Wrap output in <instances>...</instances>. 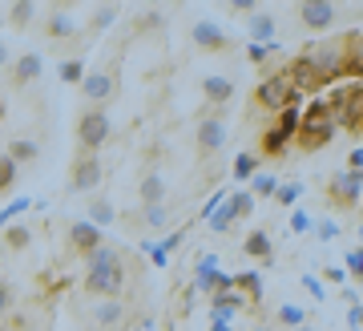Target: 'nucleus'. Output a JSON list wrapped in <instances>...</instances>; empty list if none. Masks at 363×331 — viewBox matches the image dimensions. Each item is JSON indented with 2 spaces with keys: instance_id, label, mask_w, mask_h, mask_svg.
I'll list each match as a JSON object with an SVG mask.
<instances>
[{
  "instance_id": "nucleus-23",
  "label": "nucleus",
  "mask_w": 363,
  "mask_h": 331,
  "mask_svg": "<svg viewBox=\"0 0 363 331\" xmlns=\"http://www.w3.org/2000/svg\"><path fill=\"white\" fill-rule=\"evenodd\" d=\"M283 319H286V323H303V307L286 303V307H283Z\"/></svg>"
},
{
  "instance_id": "nucleus-24",
  "label": "nucleus",
  "mask_w": 363,
  "mask_h": 331,
  "mask_svg": "<svg viewBox=\"0 0 363 331\" xmlns=\"http://www.w3.org/2000/svg\"><path fill=\"white\" fill-rule=\"evenodd\" d=\"M255 190H259V194H274L279 186H274V178H267V174H262V178H255Z\"/></svg>"
},
{
  "instance_id": "nucleus-8",
  "label": "nucleus",
  "mask_w": 363,
  "mask_h": 331,
  "mask_svg": "<svg viewBox=\"0 0 363 331\" xmlns=\"http://www.w3.org/2000/svg\"><path fill=\"white\" fill-rule=\"evenodd\" d=\"M97 174H101V166L89 158V162H81V166H77V178H73V186H77V190H89L93 182H97Z\"/></svg>"
},
{
  "instance_id": "nucleus-25",
  "label": "nucleus",
  "mask_w": 363,
  "mask_h": 331,
  "mask_svg": "<svg viewBox=\"0 0 363 331\" xmlns=\"http://www.w3.org/2000/svg\"><path fill=\"white\" fill-rule=\"evenodd\" d=\"M298 194H303V186L295 182V186H283V190H279V198H283V202H295Z\"/></svg>"
},
{
  "instance_id": "nucleus-11",
  "label": "nucleus",
  "mask_w": 363,
  "mask_h": 331,
  "mask_svg": "<svg viewBox=\"0 0 363 331\" xmlns=\"http://www.w3.org/2000/svg\"><path fill=\"white\" fill-rule=\"evenodd\" d=\"M37 73H40V57H21V65H16V81H33Z\"/></svg>"
},
{
  "instance_id": "nucleus-16",
  "label": "nucleus",
  "mask_w": 363,
  "mask_h": 331,
  "mask_svg": "<svg viewBox=\"0 0 363 331\" xmlns=\"http://www.w3.org/2000/svg\"><path fill=\"white\" fill-rule=\"evenodd\" d=\"M0 182H4V186L16 182V158H0Z\"/></svg>"
},
{
  "instance_id": "nucleus-20",
  "label": "nucleus",
  "mask_w": 363,
  "mask_h": 331,
  "mask_svg": "<svg viewBox=\"0 0 363 331\" xmlns=\"http://www.w3.org/2000/svg\"><path fill=\"white\" fill-rule=\"evenodd\" d=\"M89 210H93V222H97V227H105V222H109V218H113V210H109V206H105V202L89 206Z\"/></svg>"
},
{
  "instance_id": "nucleus-31",
  "label": "nucleus",
  "mask_w": 363,
  "mask_h": 331,
  "mask_svg": "<svg viewBox=\"0 0 363 331\" xmlns=\"http://www.w3.org/2000/svg\"><path fill=\"white\" fill-rule=\"evenodd\" d=\"M271 49H274V45H255V49H250V57H255V61H262Z\"/></svg>"
},
{
  "instance_id": "nucleus-14",
  "label": "nucleus",
  "mask_w": 363,
  "mask_h": 331,
  "mask_svg": "<svg viewBox=\"0 0 363 331\" xmlns=\"http://www.w3.org/2000/svg\"><path fill=\"white\" fill-rule=\"evenodd\" d=\"M247 251H250V255H271V239H267V234H250Z\"/></svg>"
},
{
  "instance_id": "nucleus-27",
  "label": "nucleus",
  "mask_w": 363,
  "mask_h": 331,
  "mask_svg": "<svg viewBox=\"0 0 363 331\" xmlns=\"http://www.w3.org/2000/svg\"><path fill=\"white\" fill-rule=\"evenodd\" d=\"M33 153H37L33 141H16V158H33Z\"/></svg>"
},
{
  "instance_id": "nucleus-21",
  "label": "nucleus",
  "mask_w": 363,
  "mask_h": 331,
  "mask_svg": "<svg viewBox=\"0 0 363 331\" xmlns=\"http://www.w3.org/2000/svg\"><path fill=\"white\" fill-rule=\"evenodd\" d=\"M21 210H28V198H16V202H9L4 210H0V218H16Z\"/></svg>"
},
{
  "instance_id": "nucleus-33",
  "label": "nucleus",
  "mask_w": 363,
  "mask_h": 331,
  "mask_svg": "<svg viewBox=\"0 0 363 331\" xmlns=\"http://www.w3.org/2000/svg\"><path fill=\"white\" fill-rule=\"evenodd\" d=\"M351 166H355V170H363V150H355V153H351Z\"/></svg>"
},
{
  "instance_id": "nucleus-26",
  "label": "nucleus",
  "mask_w": 363,
  "mask_h": 331,
  "mask_svg": "<svg viewBox=\"0 0 363 331\" xmlns=\"http://www.w3.org/2000/svg\"><path fill=\"white\" fill-rule=\"evenodd\" d=\"M9 242H13V246H25V242H28V230H21V227L9 230Z\"/></svg>"
},
{
  "instance_id": "nucleus-18",
  "label": "nucleus",
  "mask_w": 363,
  "mask_h": 331,
  "mask_svg": "<svg viewBox=\"0 0 363 331\" xmlns=\"http://www.w3.org/2000/svg\"><path fill=\"white\" fill-rule=\"evenodd\" d=\"M142 194H145V202H157L162 198V178H145Z\"/></svg>"
},
{
  "instance_id": "nucleus-19",
  "label": "nucleus",
  "mask_w": 363,
  "mask_h": 331,
  "mask_svg": "<svg viewBox=\"0 0 363 331\" xmlns=\"http://www.w3.org/2000/svg\"><path fill=\"white\" fill-rule=\"evenodd\" d=\"M250 170H255V158H250V153H242V158L234 162V178H250Z\"/></svg>"
},
{
  "instance_id": "nucleus-17",
  "label": "nucleus",
  "mask_w": 363,
  "mask_h": 331,
  "mask_svg": "<svg viewBox=\"0 0 363 331\" xmlns=\"http://www.w3.org/2000/svg\"><path fill=\"white\" fill-rule=\"evenodd\" d=\"M250 206H255V198H250V194H234V198H230L234 215H250Z\"/></svg>"
},
{
  "instance_id": "nucleus-22",
  "label": "nucleus",
  "mask_w": 363,
  "mask_h": 331,
  "mask_svg": "<svg viewBox=\"0 0 363 331\" xmlns=\"http://www.w3.org/2000/svg\"><path fill=\"white\" fill-rule=\"evenodd\" d=\"M81 77V61H65L61 65V81H77Z\"/></svg>"
},
{
  "instance_id": "nucleus-12",
  "label": "nucleus",
  "mask_w": 363,
  "mask_h": 331,
  "mask_svg": "<svg viewBox=\"0 0 363 331\" xmlns=\"http://www.w3.org/2000/svg\"><path fill=\"white\" fill-rule=\"evenodd\" d=\"M194 40H198V45H222V33L214 25H198L194 28Z\"/></svg>"
},
{
  "instance_id": "nucleus-28",
  "label": "nucleus",
  "mask_w": 363,
  "mask_h": 331,
  "mask_svg": "<svg viewBox=\"0 0 363 331\" xmlns=\"http://www.w3.org/2000/svg\"><path fill=\"white\" fill-rule=\"evenodd\" d=\"M347 267H351V271H355V275L363 279V255H359V251H355V255H347Z\"/></svg>"
},
{
  "instance_id": "nucleus-4",
  "label": "nucleus",
  "mask_w": 363,
  "mask_h": 331,
  "mask_svg": "<svg viewBox=\"0 0 363 331\" xmlns=\"http://www.w3.org/2000/svg\"><path fill=\"white\" fill-rule=\"evenodd\" d=\"M222 141H226L222 121H202V126H198V146H202V150H218Z\"/></svg>"
},
{
  "instance_id": "nucleus-35",
  "label": "nucleus",
  "mask_w": 363,
  "mask_h": 331,
  "mask_svg": "<svg viewBox=\"0 0 363 331\" xmlns=\"http://www.w3.org/2000/svg\"><path fill=\"white\" fill-rule=\"evenodd\" d=\"M145 331H150V327H145Z\"/></svg>"
},
{
  "instance_id": "nucleus-3",
  "label": "nucleus",
  "mask_w": 363,
  "mask_h": 331,
  "mask_svg": "<svg viewBox=\"0 0 363 331\" xmlns=\"http://www.w3.org/2000/svg\"><path fill=\"white\" fill-rule=\"evenodd\" d=\"M298 13H303V21H307L311 28H327V25H331V16H335V9L323 4V0H311V4H303Z\"/></svg>"
},
{
  "instance_id": "nucleus-1",
  "label": "nucleus",
  "mask_w": 363,
  "mask_h": 331,
  "mask_svg": "<svg viewBox=\"0 0 363 331\" xmlns=\"http://www.w3.org/2000/svg\"><path fill=\"white\" fill-rule=\"evenodd\" d=\"M89 287L93 291H117V287H121V267H117L113 251H97V255H93Z\"/></svg>"
},
{
  "instance_id": "nucleus-10",
  "label": "nucleus",
  "mask_w": 363,
  "mask_h": 331,
  "mask_svg": "<svg viewBox=\"0 0 363 331\" xmlns=\"http://www.w3.org/2000/svg\"><path fill=\"white\" fill-rule=\"evenodd\" d=\"M206 93L214 97V102H226V97L234 93V85L226 81V77H206Z\"/></svg>"
},
{
  "instance_id": "nucleus-30",
  "label": "nucleus",
  "mask_w": 363,
  "mask_h": 331,
  "mask_svg": "<svg viewBox=\"0 0 363 331\" xmlns=\"http://www.w3.org/2000/svg\"><path fill=\"white\" fill-rule=\"evenodd\" d=\"M150 222H154V227H162V222H166V215H162V206H150Z\"/></svg>"
},
{
  "instance_id": "nucleus-32",
  "label": "nucleus",
  "mask_w": 363,
  "mask_h": 331,
  "mask_svg": "<svg viewBox=\"0 0 363 331\" xmlns=\"http://www.w3.org/2000/svg\"><path fill=\"white\" fill-rule=\"evenodd\" d=\"M307 227H311V222H307V215H295V218H291V230H307Z\"/></svg>"
},
{
  "instance_id": "nucleus-7",
  "label": "nucleus",
  "mask_w": 363,
  "mask_h": 331,
  "mask_svg": "<svg viewBox=\"0 0 363 331\" xmlns=\"http://www.w3.org/2000/svg\"><path fill=\"white\" fill-rule=\"evenodd\" d=\"M109 89H113V85H109V77H105V73H89V77H85V97H93V102H97V97H109Z\"/></svg>"
},
{
  "instance_id": "nucleus-29",
  "label": "nucleus",
  "mask_w": 363,
  "mask_h": 331,
  "mask_svg": "<svg viewBox=\"0 0 363 331\" xmlns=\"http://www.w3.org/2000/svg\"><path fill=\"white\" fill-rule=\"evenodd\" d=\"M52 33H73V21H65V16H57V21H52Z\"/></svg>"
},
{
  "instance_id": "nucleus-2",
  "label": "nucleus",
  "mask_w": 363,
  "mask_h": 331,
  "mask_svg": "<svg viewBox=\"0 0 363 331\" xmlns=\"http://www.w3.org/2000/svg\"><path fill=\"white\" fill-rule=\"evenodd\" d=\"M81 141H85V146H101L105 138H109V117L101 114V109H97V114H85L81 117Z\"/></svg>"
},
{
  "instance_id": "nucleus-5",
  "label": "nucleus",
  "mask_w": 363,
  "mask_h": 331,
  "mask_svg": "<svg viewBox=\"0 0 363 331\" xmlns=\"http://www.w3.org/2000/svg\"><path fill=\"white\" fill-rule=\"evenodd\" d=\"M259 97L267 105H283L286 97H291V85H286V81H267V85L259 89Z\"/></svg>"
},
{
  "instance_id": "nucleus-6",
  "label": "nucleus",
  "mask_w": 363,
  "mask_h": 331,
  "mask_svg": "<svg viewBox=\"0 0 363 331\" xmlns=\"http://www.w3.org/2000/svg\"><path fill=\"white\" fill-rule=\"evenodd\" d=\"M73 242L85 246V251H93V246L101 242V230L93 227V222H77V227H73Z\"/></svg>"
},
{
  "instance_id": "nucleus-13",
  "label": "nucleus",
  "mask_w": 363,
  "mask_h": 331,
  "mask_svg": "<svg viewBox=\"0 0 363 331\" xmlns=\"http://www.w3.org/2000/svg\"><path fill=\"white\" fill-rule=\"evenodd\" d=\"M97 319H101V323H117V319H121V307H117L113 299H105V303L97 307Z\"/></svg>"
},
{
  "instance_id": "nucleus-15",
  "label": "nucleus",
  "mask_w": 363,
  "mask_h": 331,
  "mask_svg": "<svg viewBox=\"0 0 363 331\" xmlns=\"http://www.w3.org/2000/svg\"><path fill=\"white\" fill-rule=\"evenodd\" d=\"M250 33H255V37H271L274 21H271V16H255V21H250Z\"/></svg>"
},
{
  "instance_id": "nucleus-9",
  "label": "nucleus",
  "mask_w": 363,
  "mask_h": 331,
  "mask_svg": "<svg viewBox=\"0 0 363 331\" xmlns=\"http://www.w3.org/2000/svg\"><path fill=\"white\" fill-rule=\"evenodd\" d=\"M359 190H363V174H343V178L335 182L339 198H359Z\"/></svg>"
},
{
  "instance_id": "nucleus-34",
  "label": "nucleus",
  "mask_w": 363,
  "mask_h": 331,
  "mask_svg": "<svg viewBox=\"0 0 363 331\" xmlns=\"http://www.w3.org/2000/svg\"><path fill=\"white\" fill-rule=\"evenodd\" d=\"M214 331H230L226 327V319H214Z\"/></svg>"
}]
</instances>
